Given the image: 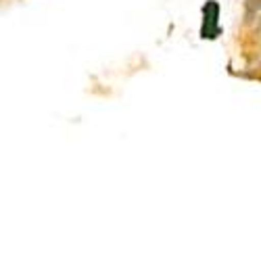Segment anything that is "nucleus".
Wrapping results in <instances>:
<instances>
[{
    "instance_id": "2",
    "label": "nucleus",
    "mask_w": 261,
    "mask_h": 261,
    "mask_svg": "<svg viewBox=\"0 0 261 261\" xmlns=\"http://www.w3.org/2000/svg\"><path fill=\"white\" fill-rule=\"evenodd\" d=\"M243 19L245 23L251 25L261 19V0H245L243 5Z\"/></svg>"
},
{
    "instance_id": "1",
    "label": "nucleus",
    "mask_w": 261,
    "mask_h": 261,
    "mask_svg": "<svg viewBox=\"0 0 261 261\" xmlns=\"http://www.w3.org/2000/svg\"><path fill=\"white\" fill-rule=\"evenodd\" d=\"M220 5L217 0H207V5L203 7V28H201V38L203 40H215L222 34L220 25Z\"/></svg>"
}]
</instances>
